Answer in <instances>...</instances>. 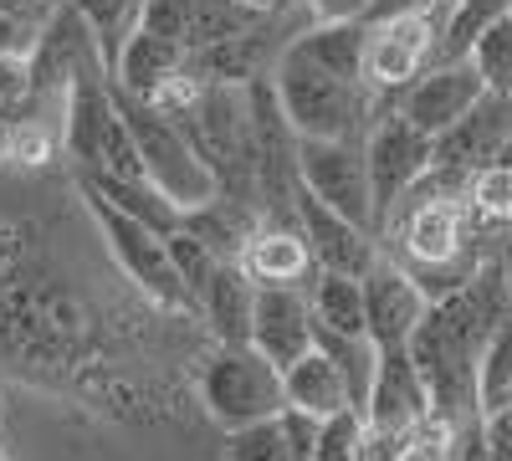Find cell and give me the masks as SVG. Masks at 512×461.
Instances as JSON below:
<instances>
[{
    "instance_id": "1",
    "label": "cell",
    "mask_w": 512,
    "mask_h": 461,
    "mask_svg": "<svg viewBox=\"0 0 512 461\" xmlns=\"http://www.w3.org/2000/svg\"><path fill=\"white\" fill-rule=\"evenodd\" d=\"M272 88H277V103H282L297 139H369L374 118L384 108H395L369 82L338 77L292 47L272 67Z\"/></svg>"
},
{
    "instance_id": "2",
    "label": "cell",
    "mask_w": 512,
    "mask_h": 461,
    "mask_svg": "<svg viewBox=\"0 0 512 461\" xmlns=\"http://www.w3.org/2000/svg\"><path fill=\"white\" fill-rule=\"evenodd\" d=\"M113 103L128 123V134H134L139 144V159H144V175L159 195H169L180 205V211H200V205H210L221 195V180L216 170L195 154V144L169 123L149 98H134V93H123L118 82H113Z\"/></svg>"
},
{
    "instance_id": "3",
    "label": "cell",
    "mask_w": 512,
    "mask_h": 461,
    "mask_svg": "<svg viewBox=\"0 0 512 461\" xmlns=\"http://www.w3.org/2000/svg\"><path fill=\"white\" fill-rule=\"evenodd\" d=\"M200 400L210 410V421L226 431L272 421V415L287 410L282 369L256 344H216L200 364Z\"/></svg>"
},
{
    "instance_id": "4",
    "label": "cell",
    "mask_w": 512,
    "mask_h": 461,
    "mask_svg": "<svg viewBox=\"0 0 512 461\" xmlns=\"http://www.w3.org/2000/svg\"><path fill=\"white\" fill-rule=\"evenodd\" d=\"M82 200H88V216L98 221L103 246L113 251V262L128 272V282H134L154 308L195 313L190 287L180 282L175 257H169V236H159L154 226H144V221H134V216H123V211H113V205H108L103 195H93V190H82Z\"/></svg>"
},
{
    "instance_id": "5",
    "label": "cell",
    "mask_w": 512,
    "mask_h": 461,
    "mask_svg": "<svg viewBox=\"0 0 512 461\" xmlns=\"http://www.w3.org/2000/svg\"><path fill=\"white\" fill-rule=\"evenodd\" d=\"M441 16L446 6H425V11H405L390 21H369V47H364V82L395 103L410 82L436 62L441 47Z\"/></svg>"
},
{
    "instance_id": "6",
    "label": "cell",
    "mask_w": 512,
    "mask_h": 461,
    "mask_svg": "<svg viewBox=\"0 0 512 461\" xmlns=\"http://www.w3.org/2000/svg\"><path fill=\"white\" fill-rule=\"evenodd\" d=\"M364 159H369V190H374V231H384L405 190L436 164V139L415 129L400 108H384L364 139Z\"/></svg>"
},
{
    "instance_id": "7",
    "label": "cell",
    "mask_w": 512,
    "mask_h": 461,
    "mask_svg": "<svg viewBox=\"0 0 512 461\" xmlns=\"http://www.w3.org/2000/svg\"><path fill=\"white\" fill-rule=\"evenodd\" d=\"M297 180H303L308 195L333 205L338 216L374 231V190H369L364 139H297Z\"/></svg>"
},
{
    "instance_id": "8",
    "label": "cell",
    "mask_w": 512,
    "mask_h": 461,
    "mask_svg": "<svg viewBox=\"0 0 512 461\" xmlns=\"http://www.w3.org/2000/svg\"><path fill=\"white\" fill-rule=\"evenodd\" d=\"M431 313V292H425L390 251L364 272V318H369V339L379 349H405L415 339V328Z\"/></svg>"
},
{
    "instance_id": "9",
    "label": "cell",
    "mask_w": 512,
    "mask_h": 461,
    "mask_svg": "<svg viewBox=\"0 0 512 461\" xmlns=\"http://www.w3.org/2000/svg\"><path fill=\"white\" fill-rule=\"evenodd\" d=\"M482 93H487V82H482V72H477L472 57H461V62H431L395 98V108L415 123V129H425V134L436 139V134L451 129L456 118L472 113L482 103Z\"/></svg>"
},
{
    "instance_id": "10",
    "label": "cell",
    "mask_w": 512,
    "mask_h": 461,
    "mask_svg": "<svg viewBox=\"0 0 512 461\" xmlns=\"http://www.w3.org/2000/svg\"><path fill=\"white\" fill-rule=\"evenodd\" d=\"M512 149V93H482V103L456 118L446 134H436V170L477 175Z\"/></svg>"
},
{
    "instance_id": "11",
    "label": "cell",
    "mask_w": 512,
    "mask_h": 461,
    "mask_svg": "<svg viewBox=\"0 0 512 461\" xmlns=\"http://www.w3.org/2000/svg\"><path fill=\"white\" fill-rule=\"evenodd\" d=\"M297 226H303L308 251H313V262H318L323 272L364 277V272L384 257V241H379L369 226L338 216L333 205H323V200L308 195V190H297Z\"/></svg>"
},
{
    "instance_id": "12",
    "label": "cell",
    "mask_w": 512,
    "mask_h": 461,
    "mask_svg": "<svg viewBox=\"0 0 512 461\" xmlns=\"http://www.w3.org/2000/svg\"><path fill=\"white\" fill-rule=\"evenodd\" d=\"M318 339L308 287H256V313H251V344L262 349L277 369L297 364Z\"/></svg>"
},
{
    "instance_id": "13",
    "label": "cell",
    "mask_w": 512,
    "mask_h": 461,
    "mask_svg": "<svg viewBox=\"0 0 512 461\" xmlns=\"http://www.w3.org/2000/svg\"><path fill=\"white\" fill-rule=\"evenodd\" d=\"M236 262L256 287H308V277L318 272L313 251H308V236H303L297 221H262L246 236Z\"/></svg>"
},
{
    "instance_id": "14",
    "label": "cell",
    "mask_w": 512,
    "mask_h": 461,
    "mask_svg": "<svg viewBox=\"0 0 512 461\" xmlns=\"http://www.w3.org/2000/svg\"><path fill=\"white\" fill-rule=\"evenodd\" d=\"M425 415H431V390H425L420 369L410 359V344L405 349H379V369H374L364 421L395 426V431H420Z\"/></svg>"
},
{
    "instance_id": "15",
    "label": "cell",
    "mask_w": 512,
    "mask_h": 461,
    "mask_svg": "<svg viewBox=\"0 0 512 461\" xmlns=\"http://www.w3.org/2000/svg\"><path fill=\"white\" fill-rule=\"evenodd\" d=\"M282 390H287V410L318 415V421H328V415H338V410H354L344 369H338V359L328 349H318V344L297 364L282 369Z\"/></svg>"
},
{
    "instance_id": "16",
    "label": "cell",
    "mask_w": 512,
    "mask_h": 461,
    "mask_svg": "<svg viewBox=\"0 0 512 461\" xmlns=\"http://www.w3.org/2000/svg\"><path fill=\"white\" fill-rule=\"evenodd\" d=\"M185 57H190V47H185V41L134 26V36H128V41H123V52H118L113 82H118L123 93H134V98H149V93L159 88L164 77L185 72Z\"/></svg>"
},
{
    "instance_id": "17",
    "label": "cell",
    "mask_w": 512,
    "mask_h": 461,
    "mask_svg": "<svg viewBox=\"0 0 512 461\" xmlns=\"http://www.w3.org/2000/svg\"><path fill=\"white\" fill-rule=\"evenodd\" d=\"M205 323L216 328V344H251V313H256V282L241 272V262H221L200 298Z\"/></svg>"
},
{
    "instance_id": "18",
    "label": "cell",
    "mask_w": 512,
    "mask_h": 461,
    "mask_svg": "<svg viewBox=\"0 0 512 461\" xmlns=\"http://www.w3.org/2000/svg\"><path fill=\"white\" fill-rule=\"evenodd\" d=\"M77 190H93V195H103L113 211H123V216H134V221H144V226H154L159 236H169V231H180L185 226V211L169 195H159L149 180H118V175H77Z\"/></svg>"
},
{
    "instance_id": "19",
    "label": "cell",
    "mask_w": 512,
    "mask_h": 461,
    "mask_svg": "<svg viewBox=\"0 0 512 461\" xmlns=\"http://www.w3.org/2000/svg\"><path fill=\"white\" fill-rule=\"evenodd\" d=\"M308 303L313 323L328 333H349V339H369V318H364V277L349 272H313L308 277Z\"/></svg>"
},
{
    "instance_id": "20",
    "label": "cell",
    "mask_w": 512,
    "mask_h": 461,
    "mask_svg": "<svg viewBox=\"0 0 512 461\" xmlns=\"http://www.w3.org/2000/svg\"><path fill=\"white\" fill-rule=\"evenodd\" d=\"M185 226L216 251L221 262H236L246 236L262 226V211H256L251 200H236V195H216L210 205H200V211H185Z\"/></svg>"
},
{
    "instance_id": "21",
    "label": "cell",
    "mask_w": 512,
    "mask_h": 461,
    "mask_svg": "<svg viewBox=\"0 0 512 461\" xmlns=\"http://www.w3.org/2000/svg\"><path fill=\"white\" fill-rule=\"evenodd\" d=\"M512 11V0H451L446 16H441V47L436 62H461L472 57V47L482 41V31L492 21H502Z\"/></svg>"
},
{
    "instance_id": "22",
    "label": "cell",
    "mask_w": 512,
    "mask_h": 461,
    "mask_svg": "<svg viewBox=\"0 0 512 461\" xmlns=\"http://www.w3.org/2000/svg\"><path fill=\"white\" fill-rule=\"evenodd\" d=\"M466 205H472V221L482 231H512V159L466 175Z\"/></svg>"
},
{
    "instance_id": "23",
    "label": "cell",
    "mask_w": 512,
    "mask_h": 461,
    "mask_svg": "<svg viewBox=\"0 0 512 461\" xmlns=\"http://www.w3.org/2000/svg\"><path fill=\"white\" fill-rule=\"evenodd\" d=\"M477 405H482V415L512 405V303H507V318L492 333V344L482 349V364H477Z\"/></svg>"
},
{
    "instance_id": "24",
    "label": "cell",
    "mask_w": 512,
    "mask_h": 461,
    "mask_svg": "<svg viewBox=\"0 0 512 461\" xmlns=\"http://www.w3.org/2000/svg\"><path fill=\"white\" fill-rule=\"evenodd\" d=\"M256 16H267V11H256L246 6V0H195V16H190V36H185V47L200 52V47H216V41L246 31Z\"/></svg>"
},
{
    "instance_id": "25",
    "label": "cell",
    "mask_w": 512,
    "mask_h": 461,
    "mask_svg": "<svg viewBox=\"0 0 512 461\" xmlns=\"http://www.w3.org/2000/svg\"><path fill=\"white\" fill-rule=\"evenodd\" d=\"M72 6L88 16L98 47H103V62H108V72H113L123 41L134 36V26H139V0H72Z\"/></svg>"
},
{
    "instance_id": "26",
    "label": "cell",
    "mask_w": 512,
    "mask_h": 461,
    "mask_svg": "<svg viewBox=\"0 0 512 461\" xmlns=\"http://www.w3.org/2000/svg\"><path fill=\"white\" fill-rule=\"evenodd\" d=\"M226 461H297V456H292L287 421H282V415H272V421L226 431Z\"/></svg>"
},
{
    "instance_id": "27",
    "label": "cell",
    "mask_w": 512,
    "mask_h": 461,
    "mask_svg": "<svg viewBox=\"0 0 512 461\" xmlns=\"http://www.w3.org/2000/svg\"><path fill=\"white\" fill-rule=\"evenodd\" d=\"M169 257H175V272H180V282L190 287V298H195V313H200V298H205V287H210V277H216V267H221V257L210 251L190 226H180V231H169Z\"/></svg>"
},
{
    "instance_id": "28",
    "label": "cell",
    "mask_w": 512,
    "mask_h": 461,
    "mask_svg": "<svg viewBox=\"0 0 512 461\" xmlns=\"http://www.w3.org/2000/svg\"><path fill=\"white\" fill-rule=\"evenodd\" d=\"M472 62L492 93H512V11L482 31V41L472 47Z\"/></svg>"
},
{
    "instance_id": "29",
    "label": "cell",
    "mask_w": 512,
    "mask_h": 461,
    "mask_svg": "<svg viewBox=\"0 0 512 461\" xmlns=\"http://www.w3.org/2000/svg\"><path fill=\"white\" fill-rule=\"evenodd\" d=\"M36 113V93H31V62L26 57H0V139L16 123H26Z\"/></svg>"
},
{
    "instance_id": "30",
    "label": "cell",
    "mask_w": 512,
    "mask_h": 461,
    "mask_svg": "<svg viewBox=\"0 0 512 461\" xmlns=\"http://www.w3.org/2000/svg\"><path fill=\"white\" fill-rule=\"evenodd\" d=\"M359 441H364V415L359 410H338L328 421H318V461H359Z\"/></svg>"
},
{
    "instance_id": "31",
    "label": "cell",
    "mask_w": 512,
    "mask_h": 461,
    "mask_svg": "<svg viewBox=\"0 0 512 461\" xmlns=\"http://www.w3.org/2000/svg\"><path fill=\"white\" fill-rule=\"evenodd\" d=\"M190 16H195V0H144L139 6V26L144 31L175 36V41L190 36Z\"/></svg>"
},
{
    "instance_id": "32",
    "label": "cell",
    "mask_w": 512,
    "mask_h": 461,
    "mask_svg": "<svg viewBox=\"0 0 512 461\" xmlns=\"http://www.w3.org/2000/svg\"><path fill=\"white\" fill-rule=\"evenodd\" d=\"M451 461H492L487 456V431H482V415L477 421H461L451 436Z\"/></svg>"
},
{
    "instance_id": "33",
    "label": "cell",
    "mask_w": 512,
    "mask_h": 461,
    "mask_svg": "<svg viewBox=\"0 0 512 461\" xmlns=\"http://www.w3.org/2000/svg\"><path fill=\"white\" fill-rule=\"evenodd\" d=\"M36 31H41V26H26V21H16V16L0 11V57H31Z\"/></svg>"
},
{
    "instance_id": "34",
    "label": "cell",
    "mask_w": 512,
    "mask_h": 461,
    "mask_svg": "<svg viewBox=\"0 0 512 461\" xmlns=\"http://www.w3.org/2000/svg\"><path fill=\"white\" fill-rule=\"evenodd\" d=\"M482 431H487V456L492 461H512V405L482 415Z\"/></svg>"
},
{
    "instance_id": "35",
    "label": "cell",
    "mask_w": 512,
    "mask_h": 461,
    "mask_svg": "<svg viewBox=\"0 0 512 461\" xmlns=\"http://www.w3.org/2000/svg\"><path fill=\"white\" fill-rule=\"evenodd\" d=\"M313 21H364L374 0H303Z\"/></svg>"
},
{
    "instance_id": "36",
    "label": "cell",
    "mask_w": 512,
    "mask_h": 461,
    "mask_svg": "<svg viewBox=\"0 0 512 461\" xmlns=\"http://www.w3.org/2000/svg\"><path fill=\"white\" fill-rule=\"evenodd\" d=\"M0 11L26 21V26H47V16L57 11V0H0Z\"/></svg>"
},
{
    "instance_id": "37",
    "label": "cell",
    "mask_w": 512,
    "mask_h": 461,
    "mask_svg": "<svg viewBox=\"0 0 512 461\" xmlns=\"http://www.w3.org/2000/svg\"><path fill=\"white\" fill-rule=\"evenodd\" d=\"M425 6H436V0H374L364 21H390V16H405V11H425Z\"/></svg>"
},
{
    "instance_id": "38",
    "label": "cell",
    "mask_w": 512,
    "mask_h": 461,
    "mask_svg": "<svg viewBox=\"0 0 512 461\" xmlns=\"http://www.w3.org/2000/svg\"><path fill=\"white\" fill-rule=\"evenodd\" d=\"M246 6H256V11H282V6H297V0H246Z\"/></svg>"
},
{
    "instance_id": "39",
    "label": "cell",
    "mask_w": 512,
    "mask_h": 461,
    "mask_svg": "<svg viewBox=\"0 0 512 461\" xmlns=\"http://www.w3.org/2000/svg\"><path fill=\"white\" fill-rule=\"evenodd\" d=\"M0 164H6V144H0Z\"/></svg>"
},
{
    "instance_id": "40",
    "label": "cell",
    "mask_w": 512,
    "mask_h": 461,
    "mask_svg": "<svg viewBox=\"0 0 512 461\" xmlns=\"http://www.w3.org/2000/svg\"><path fill=\"white\" fill-rule=\"evenodd\" d=\"M436 6H451V0H436Z\"/></svg>"
},
{
    "instance_id": "41",
    "label": "cell",
    "mask_w": 512,
    "mask_h": 461,
    "mask_svg": "<svg viewBox=\"0 0 512 461\" xmlns=\"http://www.w3.org/2000/svg\"><path fill=\"white\" fill-rule=\"evenodd\" d=\"M502 159H512V149H507V154H502Z\"/></svg>"
},
{
    "instance_id": "42",
    "label": "cell",
    "mask_w": 512,
    "mask_h": 461,
    "mask_svg": "<svg viewBox=\"0 0 512 461\" xmlns=\"http://www.w3.org/2000/svg\"><path fill=\"white\" fill-rule=\"evenodd\" d=\"M0 461H6V451H0Z\"/></svg>"
},
{
    "instance_id": "43",
    "label": "cell",
    "mask_w": 512,
    "mask_h": 461,
    "mask_svg": "<svg viewBox=\"0 0 512 461\" xmlns=\"http://www.w3.org/2000/svg\"><path fill=\"white\" fill-rule=\"evenodd\" d=\"M139 6H144V0H139Z\"/></svg>"
}]
</instances>
